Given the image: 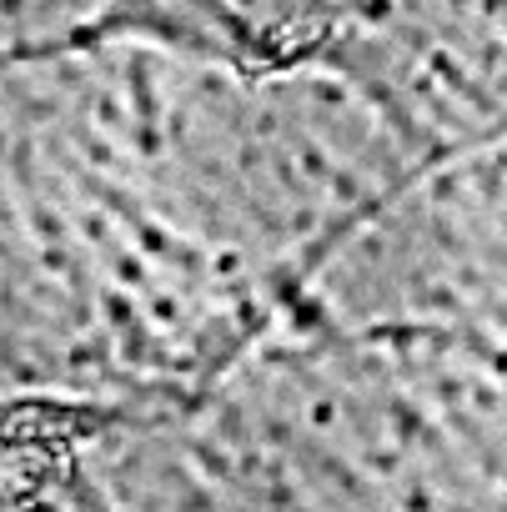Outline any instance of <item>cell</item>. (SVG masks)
<instances>
[{"instance_id":"obj_1","label":"cell","mask_w":507,"mask_h":512,"mask_svg":"<svg viewBox=\"0 0 507 512\" xmlns=\"http://www.w3.org/2000/svg\"><path fill=\"white\" fill-rule=\"evenodd\" d=\"M96 31L101 21H86L76 6H0V61H41Z\"/></svg>"}]
</instances>
